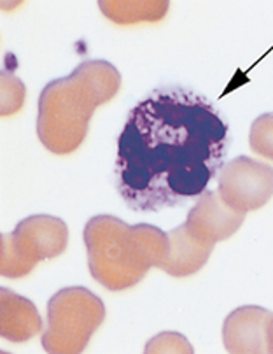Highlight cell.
Listing matches in <instances>:
<instances>
[{"instance_id": "obj_8", "label": "cell", "mask_w": 273, "mask_h": 354, "mask_svg": "<svg viewBox=\"0 0 273 354\" xmlns=\"http://www.w3.org/2000/svg\"><path fill=\"white\" fill-rule=\"evenodd\" d=\"M273 314L258 306L238 307L226 317L223 324V342L228 353L259 354L268 353L270 321Z\"/></svg>"}, {"instance_id": "obj_6", "label": "cell", "mask_w": 273, "mask_h": 354, "mask_svg": "<svg viewBox=\"0 0 273 354\" xmlns=\"http://www.w3.org/2000/svg\"><path fill=\"white\" fill-rule=\"evenodd\" d=\"M217 179L221 200L240 214L261 209L273 196V167L249 156L225 163Z\"/></svg>"}, {"instance_id": "obj_9", "label": "cell", "mask_w": 273, "mask_h": 354, "mask_svg": "<svg viewBox=\"0 0 273 354\" xmlns=\"http://www.w3.org/2000/svg\"><path fill=\"white\" fill-rule=\"evenodd\" d=\"M39 332H42V319L34 304L9 288H0V335L21 344Z\"/></svg>"}, {"instance_id": "obj_13", "label": "cell", "mask_w": 273, "mask_h": 354, "mask_svg": "<svg viewBox=\"0 0 273 354\" xmlns=\"http://www.w3.org/2000/svg\"><path fill=\"white\" fill-rule=\"evenodd\" d=\"M2 91H6V93L9 91V97L2 98V116H11V114L18 113L25 102V86H23L21 81L9 74L8 77L4 75Z\"/></svg>"}, {"instance_id": "obj_4", "label": "cell", "mask_w": 273, "mask_h": 354, "mask_svg": "<svg viewBox=\"0 0 273 354\" xmlns=\"http://www.w3.org/2000/svg\"><path fill=\"white\" fill-rule=\"evenodd\" d=\"M105 319L104 301L86 288H64L48 301L42 347L51 354H77Z\"/></svg>"}, {"instance_id": "obj_11", "label": "cell", "mask_w": 273, "mask_h": 354, "mask_svg": "<svg viewBox=\"0 0 273 354\" xmlns=\"http://www.w3.org/2000/svg\"><path fill=\"white\" fill-rule=\"evenodd\" d=\"M102 15L116 25H137V23H156L165 18L170 4L167 0H147V2H98Z\"/></svg>"}, {"instance_id": "obj_7", "label": "cell", "mask_w": 273, "mask_h": 354, "mask_svg": "<svg viewBox=\"0 0 273 354\" xmlns=\"http://www.w3.org/2000/svg\"><path fill=\"white\" fill-rule=\"evenodd\" d=\"M245 214L229 209L219 196V193L207 189L198 196L196 205L187 212L186 228L187 235L198 244L214 248L216 242L229 239L238 232Z\"/></svg>"}, {"instance_id": "obj_14", "label": "cell", "mask_w": 273, "mask_h": 354, "mask_svg": "<svg viewBox=\"0 0 273 354\" xmlns=\"http://www.w3.org/2000/svg\"><path fill=\"white\" fill-rule=\"evenodd\" d=\"M266 342H268V353L273 354V317L272 321H270L268 333H266Z\"/></svg>"}, {"instance_id": "obj_2", "label": "cell", "mask_w": 273, "mask_h": 354, "mask_svg": "<svg viewBox=\"0 0 273 354\" xmlns=\"http://www.w3.org/2000/svg\"><path fill=\"white\" fill-rule=\"evenodd\" d=\"M121 88V74L105 60H88L67 77L46 84L39 97L37 136L55 155H70L88 136L97 107L111 102Z\"/></svg>"}, {"instance_id": "obj_1", "label": "cell", "mask_w": 273, "mask_h": 354, "mask_svg": "<svg viewBox=\"0 0 273 354\" xmlns=\"http://www.w3.org/2000/svg\"><path fill=\"white\" fill-rule=\"evenodd\" d=\"M228 146V123L212 102L186 88H158L128 113L117 137V193L135 212L179 207L207 192Z\"/></svg>"}, {"instance_id": "obj_3", "label": "cell", "mask_w": 273, "mask_h": 354, "mask_svg": "<svg viewBox=\"0 0 273 354\" xmlns=\"http://www.w3.org/2000/svg\"><path fill=\"white\" fill-rule=\"evenodd\" d=\"M88 268L109 291L139 284L169 254V234L153 225L130 226L116 216H95L84 226Z\"/></svg>"}, {"instance_id": "obj_5", "label": "cell", "mask_w": 273, "mask_h": 354, "mask_svg": "<svg viewBox=\"0 0 273 354\" xmlns=\"http://www.w3.org/2000/svg\"><path fill=\"white\" fill-rule=\"evenodd\" d=\"M67 242L68 230L64 219L48 214L23 219L12 234L0 237V274L9 279L25 277L42 260L60 257Z\"/></svg>"}, {"instance_id": "obj_10", "label": "cell", "mask_w": 273, "mask_h": 354, "mask_svg": "<svg viewBox=\"0 0 273 354\" xmlns=\"http://www.w3.org/2000/svg\"><path fill=\"white\" fill-rule=\"evenodd\" d=\"M167 234H169V254L161 265V270L173 277H187L205 267L212 248L193 241L182 225Z\"/></svg>"}, {"instance_id": "obj_12", "label": "cell", "mask_w": 273, "mask_h": 354, "mask_svg": "<svg viewBox=\"0 0 273 354\" xmlns=\"http://www.w3.org/2000/svg\"><path fill=\"white\" fill-rule=\"evenodd\" d=\"M249 146L256 155L273 162V113L261 114L252 121Z\"/></svg>"}]
</instances>
